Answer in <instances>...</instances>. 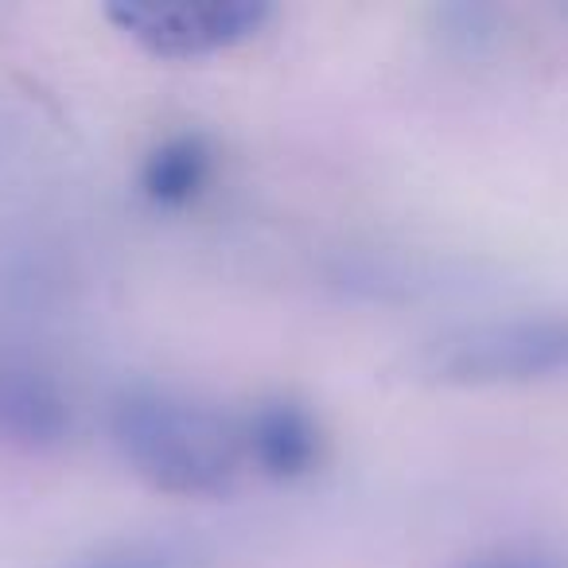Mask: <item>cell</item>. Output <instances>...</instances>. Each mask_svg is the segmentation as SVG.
Instances as JSON below:
<instances>
[{"label": "cell", "instance_id": "1", "mask_svg": "<svg viewBox=\"0 0 568 568\" xmlns=\"http://www.w3.org/2000/svg\"><path fill=\"white\" fill-rule=\"evenodd\" d=\"M110 436L149 487L180 498L222 495L245 464L234 420L156 386H133L113 397Z\"/></svg>", "mask_w": 568, "mask_h": 568}, {"label": "cell", "instance_id": "2", "mask_svg": "<svg viewBox=\"0 0 568 568\" xmlns=\"http://www.w3.org/2000/svg\"><path fill=\"white\" fill-rule=\"evenodd\" d=\"M420 366L440 386L498 389L568 382V312L467 324L425 347Z\"/></svg>", "mask_w": 568, "mask_h": 568}, {"label": "cell", "instance_id": "3", "mask_svg": "<svg viewBox=\"0 0 568 568\" xmlns=\"http://www.w3.org/2000/svg\"><path fill=\"white\" fill-rule=\"evenodd\" d=\"M110 20L152 55L195 59L230 51L265 28L268 4L261 0H125Z\"/></svg>", "mask_w": 568, "mask_h": 568}, {"label": "cell", "instance_id": "4", "mask_svg": "<svg viewBox=\"0 0 568 568\" xmlns=\"http://www.w3.org/2000/svg\"><path fill=\"white\" fill-rule=\"evenodd\" d=\"M74 433L67 389L43 363L0 351V444L20 452L63 448Z\"/></svg>", "mask_w": 568, "mask_h": 568}, {"label": "cell", "instance_id": "5", "mask_svg": "<svg viewBox=\"0 0 568 568\" xmlns=\"http://www.w3.org/2000/svg\"><path fill=\"white\" fill-rule=\"evenodd\" d=\"M237 433H242V456L268 479H304L316 471L324 456V433L316 417L288 397H268L253 405L237 420Z\"/></svg>", "mask_w": 568, "mask_h": 568}, {"label": "cell", "instance_id": "6", "mask_svg": "<svg viewBox=\"0 0 568 568\" xmlns=\"http://www.w3.org/2000/svg\"><path fill=\"white\" fill-rule=\"evenodd\" d=\"M214 149L199 133L164 136L141 164V191L156 206H187L211 187Z\"/></svg>", "mask_w": 568, "mask_h": 568}, {"label": "cell", "instance_id": "7", "mask_svg": "<svg viewBox=\"0 0 568 568\" xmlns=\"http://www.w3.org/2000/svg\"><path fill=\"white\" fill-rule=\"evenodd\" d=\"M71 568H199V560L175 541H129L94 552Z\"/></svg>", "mask_w": 568, "mask_h": 568}, {"label": "cell", "instance_id": "8", "mask_svg": "<svg viewBox=\"0 0 568 568\" xmlns=\"http://www.w3.org/2000/svg\"><path fill=\"white\" fill-rule=\"evenodd\" d=\"M464 568H557L545 552H534V549H498V552H487V557H475L467 560Z\"/></svg>", "mask_w": 568, "mask_h": 568}]
</instances>
